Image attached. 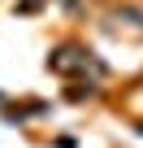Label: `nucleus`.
I'll return each instance as SVG.
<instances>
[{
	"mask_svg": "<svg viewBox=\"0 0 143 148\" xmlns=\"http://www.w3.org/2000/svg\"><path fill=\"white\" fill-rule=\"evenodd\" d=\"M52 70H56V74H74V70H91V74H104V65H96V61H91V52L83 57L78 48H61V52L52 57Z\"/></svg>",
	"mask_w": 143,
	"mask_h": 148,
	"instance_id": "f257e3e1",
	"label": "nucleus"
}]
</instances>
